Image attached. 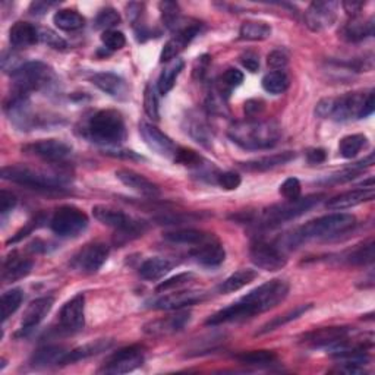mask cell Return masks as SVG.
I'll return each instance as SVG.
<instances>
[{"mask_svg": "<svg viewBox=\"0 0 375 375\" xmlns=\"http://www.w3.org/2000/svg\"><path fill=\"white\" fill-rule=\"evenodd\" d=\"M337 2H312L305 12V24L314 32L330 28L337 20Z\"/></svg>", "mask_w": 375, "mask_h": 375, "instance_id": "16", "label": "cell"}, {"mask_svg": "<svg viewBox=\"0 0 375 375\" xmlns=\"http://www.w3.org/2000/svg\"><path fill=\"white\" fill-rule=\"evenodd\" d=\"M42 223H43V217H35L34 220L28 222V223L25 224V227H23L21 230H18L16 234H15V236L11 238V239L8 241V245H9V243H16V242L23 241L24 238H27L28 235H31L35 229L40 227Z\"/></svg>", "mask_w": 375, "mask_h": 375, "instance_id": "56", "label": "cell"}, {"mask_svg": "<svg viewBox=\"0 0 375 375\" xmlns=\"http://www.w3.org/2000/svg\"><path fill=\"white\" fill-rule=\"evenodd\" d=\"M173 160L176 163L188 166V167H200L201 166L200 163L203 162V158L195 151L188 150V148H182V147H177V151H176V155Z\"/></svg>", "mask_w": 375, "mask_h": 375, "instance_id": "50", "label": "cell"}, {"mask_svg": "<svg viewBox=\"0 0 375 375\" xmlns=\"http://www.w3.org/2000/svg\"><path fill=\"white\" fill-rule=\"evenodd\" d=\"M192 258L205 267H217L223 264L226 258V251L220 241L211 235L205 242L193 246L192 249Z\"/></svg>", "mask_w": 375, "mask_h": 375, "instance_id": "22", "label": "cell"}, {"mask_svg": "<svg viewBox=\"0 0 375 375\" xmlns=\"http://www.w3.org/2000/svg\"><path fill=\"white\" fill-rule=\"evenodd\" d=\"M295 157L296 154L293 151H284V153H279L273 155H265L257 160H251V162L243 163L242 167L249 172H265V170L276 169L279 166L288 165Z\"/></svg>", "mask_w": 375, "mask_h": 375, "instance_id": "30", "label": "cell"}, {"mask_svg": "<svg viewBox=\"0 0 375 375\" xmlns=\"http://www.w3.org/2000/svg\"><path fill=\"white\" fill-rule=\"evenodd\" d=\"M261 84L267 93H270L273 96H279L288 90L291 81H289V77L286 75V72H283V70H272V72L264 75Z\"/></svg>", "mask_w": 375, "mask_h": 375, "instance_id": "42", "label": "cell"}, {"mask_svg": "<svg viewBox=\"0 0 375 375\" xmlns=\"http://www.w3.org/2000/svg\"><path fill=\"white\" fill-rule=\"evenodd\" d=\"M113 342L109 341V338H100V341L91 342V343H87L84 346H80L74 350H69L66 358H65V364L63 365H69V364H75L80 361H84L87 358H91V356H96L101 352L109 350L112 348Z\"/></svg>", "mask_w": 375, "mask_h": 375, "instance_id": "31", "label": "cell"}, {"mask_svg": "<svg viewBox=\"0 0 375 375\" xmlns=\"http://www.w3.org/2000/svg\"><path fill=\"white\" fill-rule=\"evenodd\" d=\"M53 23L62 31H78L84 28L85 18L74 9H61L53 16Z\"/></svg>", "mask_w": 375, "mask_h": 375, "instance_id": "37", "label": "cell"}, {"mask_svg": "<svg viewBox=\"0 0 375 375\" xmlns=\"http://www.w3.org/2000/svg\"><path fill=\"white\" fill-rule=\"evenodd\" d=\"M249 257L258 269L265 272H279L288 262V258L283 254L280 246L262 239L253 242L251 248H249Z\"/></svg>", "mask_w": 375, "mask_h": 375, "instance_id": "11", "label": "cell"}, {"mask_svg": "<svg viewBox=\"0 0 375 375\" xmlns=\"http://www.w3.org/2000/svg\"><path fill=\"white\" fill-rule=\"evenodd\" d=\"M311 308H312L311 303H307V305H299V307H296V308H293V310H291L288 312L277 315L273 319H270L269 323H265L255 333V336H262V334H267V333H272V331H274V330H277V329H280V327H283L286 324H289V323H292V321H295L299 317H302L303 314H307Z\"/></svg>", "mask_w": 375, "mask_h": 375, "instance_id": "34", "label": "cell"}, {"mask_svg": "<svg viewBox=\"0 0 375 375\" xmlns=\"http://www.w3.org/2000/svg\"><path fill=\"white\" fill-rule=\"evenodd\" d=\"M264 110V103L261 100H248L245 103V113L249 116V119H255L257 115H260Z\"/></svg>", "mask_w": 375, "mask_h": 375, "instance_id": "59", "label": "cell"}, {"mask_svg": "<svg viewBox=\"0 0 375 375\" xmlns=\"http://www.w3.org/2000/svg\"><path fill=\"white\" fill-rule=\"evenodd\" d=\"M242 82H243V74L241 72V70L235 69V68H229L226 72L220 77L217 91L223 97H227L229 93L231 90H235V88L239 87Z\"/></svg>", "mask_w": 375, "mask_h": 375, "instance_id": "47", "label": "cell"}, {"mask_svg": "<svg viewBox=\"0 0 375 375\" xmlns=\"http://www.w3.org/2000/svg\"><path fill=\"white\" fill-rule=\"evenodd\" d=\"M205 298L207 293L203 291H181L158 298L151 303V308L160 311H177L200 303L205 300Z\"/></svg>", "mask_w": 375, "mask_h": 375, "instance_id": "19", "label": "cell"}, {"mask_svg": "<svg viewBox=\"0 0 375 375\" xmlns=\"http://www.w3.org/2000/svg\"><path fill=\"white\" fill-rule=\"evenodd\" d=\"M211 235L204 234L201 230H195V229H182V230H176V231H169V234H165V239L177 243V245H191L196 246L203 242H205Z\"/></svg>", "mask_w": 375, "mask_h": 375, "instance_id": "36", "label": "cell"}, {"mask_svg": "<svg viewBox=\"0 0 375 375\" xmlns=\"http://www.w3.org/2000/svg\"><path fill=\"white\" fill-rule=\"evenodd\" d=\"M173 265L174 264L169 258L154 257L142 262V265L139 267V276L144 280L155 281L169 274L173 269Z\"/></svg>", "mask_w": 375, "mask_h": 375, "instance_id": "32", "label": "cell"}, {"mask_svg": "<svg viewBox=\"0 0 375 375\" xmlns=\"http://www.w3.org/2000/svg\"><path fill=\"white\" fill-rule=\"evenodd\" d=\"M374 34V20L369 18V20L364 21L360 20V18H352V21L348 23L343 28V39L352 43L356 42H362Z\"/></svg>", "mask_w": 375, "mask_h": 375, "instance_id": "33", "label": "cell"}, {"mask_svg": "<svg viewBox=\"0 0 375 375\" xmlns=\"http://www.w3.org/2000/svg\"><path fill=\"white\" fill-rule=\"evenodd\" d=\"M189 321H191V312L177 310L174 314L150 321L142 330H144V333L148 336L163 337L182 331L189 324Z\"/></svg>", "mask_w": 375, "mask_h": 375, "instance_id": "15", "label": "cell"}, {"mask_svg": "<svg viewBox=\"0 0 375 375\" xmlns=\"http://www.w3.org/2000/svg\"><path fill=\"white\" fill-rule=\"evenodd\" d=\"M186 132L198 142V144L208 147L210 146V131L207 123L204 122V119H201V116L198 115H189L186 119Z\"/></svg>", "mask_w": 375, "mask_h": 375, "instance_id": "41", "label": "cell"}, {"mask_svg": "<svg viewBox=\"0 0 375 375\" xmlns=\"http://www.w3.org/2000/svg\"><path fill=\"white\" fill-rule=\"evenodd\" d=\"M32 270V261L24 258L18 253H11L5 261L2 269V280L5 283H13L27 277Z\"/></svg>", "mask_w": 375, "mask_h": 375, "instance_id": "27", "label": "cell"}, {"mask_svg": "<svg viewBox=\"0 0 375 375\" xmlns=\"http://www.w3.org/2000/svg\"><path fill=\"white\" fill-rule=\"evenodd\" d=\"M374 241H368L362 245H358L356 248L350 249L349 253L345 254L343 261H346L350 265H367L371 264L375 258L374 254Z\"/></svg>", "mask_w": 375, "mask_h": 375, "instance_id": "43", "label": "cell"}, {"mask_svg": "<svg viewBox=\"0 0 375 375\" xmlns=\"http://www.w3.org/2000/svg\"><path fill=\"white\" fill-rule=\"evenodd\" d=\"M324 198L323 193H317V195H308V196H299L298 200H292L281 204L272 205L270 208H267L262 211L261 217H260V224L265 227H274L281 223L291 222L296 217L303 216V214L308 212L311 208L318 205L321 200Z\"/></svg>", "mask_w": 375, "mask_h": 375, "instance_id": "8", "label": "cell"}, {"mask_svg": "<svg viewBox=\"0 0 375 375\" xmlns=\"http://www.w3.org/2000/svg\"><path fill=\"white\" fill-rule=\"evenodd\" d=\"M101 42L106 46V49H109L112 51L115 50H120L125 44H127V39H125L123 32L120 31H115V30H109V31H104L101 34Z\"/></svg>", "mask_w": 375, "mask_h": 375, "instance_id": "51", "label": "cell"}, {"mask_svg": "<svg viewBox=\"0 0 375 375\" xmlns=\"http://www.w3.org/2000/svg\"><path fill=\"white\" fill-rule=\"evenodd\" d=\"M91 82L106 93L117 100H125L128 96V84L122 77L112 72H98L91 77Z\"/></svg>", "mask_w": 375, "mask_h": 375, "instance_id": "26", "label": "cell"}, {"mask_svg": "<svg viewBox=\"0 0 375 375\" xmlns=\"http://www.w3.org/2000/svg\"><path fill=\"white\" fill-rule=\"evenodd\" d=\"M16 205V196L9 191L0 192V214L5 217Z\"/></svg>", "mask_w": 375, "mask_h": 375, "instance_id": "57", "label": "cell"}, {"mask_svg": "<svg viewBox=\"0 0 375 375\" xmlns=\"http://www.w3.org/2000/svg\"><path fill=\"white\" fill-rule=\"evenodd\" d=\"M50 6H53V4H47V2H32L30 5V13L31 15H35V16L44 15L49 11Z\"/></svg>", "mask_w": 375, "mask_h": 375, "instance_id": "63", "label": "cell"}, {"mask_svg": "<svg viewBox=\"0 0 375 375\" xmlns=\"http://www.w3.org/2000/svg\"><path fill=\"white\" fill-rule=\"evenodd\" d=\"M40 42L46 43L47 46H50L51 49H56V50H65L68 47L66 42L59 37V35L51 31V30H40Z\"/></svg>", "mask_w": 375, "mask_h": 375, "instance_id": "54", "label": "cell"}, {"mask_svg": "<svg viewBox=\"0 0 375 375\" xmlns=\"http://www.w3.org/2000/svg\"><path fill=\"white\" fill-rule=\"evenodd\" d=\"M16 91L30 94L32 91H49L56 85L58 78L53 69L43 62H27L12 72Z\"/></svg>", "mask_w": 375, "mask_h": 375, "instance_id": "7", "label": "cell"}, {"mask_svg": "<svg viewBox=\"0 0 375 375\" xmlns=\"http://www.w3.org/2000/svg\"><path fill=\"white\" fill-rule=\"evenodd\" d=\"M300 182L296 177H289V179H286L281 185H280V193L284 200L292 201V200H298L300 196Z\"/></svg>", "mask_w": 375, "mask_h": 375, "instance_id": "52", "label": "cell"}, {"mask_svg": "<svg viewBox=\"0 0 375 375\" xmlns=\"http://www.w3.org/2000/svg\"><path fill=\"white\" fill-rule=\"evenodd\" d=\"M27 154L35 155L50 163H62L72 154V148L61 139H42L34 144L25 146L23 148Z\"/></svg>", "mask_w": 375, "mask_h": 375, "instance_id": "14", "label": "cell"}, {"mask_svg": "<svg viewBox=\"0 0 375 375\" xmlns=\"http://www.w3.org/2000/svg\"><path fill=\"white\" fill-rule=\"evenodd\" d=\"M120 23V15L116 9L113 8H104L98 12L97 18H96V28L97 30H104V31H109L113 27H116Z\"/></svg>", "mask_w": 375, "mask_h": 375, "instance_id": "48", "label": "cell"}, {"mask_svg": "<svg viewBox=\"0 0 375 375\" xmlns=\"http://www.w3.org/2000/svg\"><path fill=\"white\" fill-rule=\"evenodd\" d=\"M158 8H160V12H162V21H163L166 28L176 32V31L185 28L189 24V23L186 24L184 18L181 16V9H179V5L177 4L162 2L158 5Z\"/></svg>", "mask_w": 375, "mask_h": 375, "instance_id": "39", "label": "cell"}, {"mask_svg": "<svg viewBox=\"0 0 375 375\" xmlns=\"http://www.w3.org/2000/svg\"><path fill=\"white\" fill-rule=\"evenodd\" d=\"M184 68H185V62L182 59H174L169 62V65L163 69V72L158 77L157 88H158L160 94L165 96L172 90L176 84L177 77H179L184 70Z\"/></svg>", "mask_w": 375, "mask_h": 375, "instance_id": "35", "label": "cell"}, {"mask_svg": "<svg viewBox=\"0 0 375 375\" xmlns=\"http://www.w3.org/2000/svg\"><path fill=\"white\" fill-rule=\"evenodd\" d=\"M241 176L235 172H224L217 176V184L226 191H235L241 185Z\"/></svg>", "mask_w": 375, "mask_h": 375, "instance_id": "55", "label": "cell"}, {"mask_svg": "<svg viewBox=\"0 0 375 375\" xmlns=\"http://www.w3.org/2000/svg\"><path fill=\"white\" fill-rule=\"evenodd\" d=\"M11 44L16 49H25L40 42V30L30 23H16L9 30Z\"/></svg>", "mask_w": 375, "mask_h": 375, "instance_id": "28", "label": "cell"}, {"mask_svg": "<svg viewBox=\"0 0 375 375\" xmlns=\"http://www.w3.org/2000/svg\"><path fill=\"white\" fill-rule=\"evenodd\" d=\"M200 32V24L198 23H191L185 28L176 31L173 37L165 44L162 55H160V62L162 63H169L188 47V44L196 37V34Z\"/></svg>", "mask_w": 375, "mask_h": 375, "instance_id": "20", "label": "cell"}, {"mask_svg": "<svg viewBox=\"0 0 375 375\" xmlns=\"http://www.w3.org/2000/svg\"><path fill=\"white\" fill-rule=\"evenodd\" d=\"M144 362V352L139 346H128L115 352L100 369L103 374H128L139 368Z\"/></svg>", "mask_w": 375, "mask_h": 375, "instance_id": "13", "label": "cell"}, {"mask_svg": "<svg viewBox=\"0 0 375 375\" xmlns=\"http://www.w3.org/2000/svg\"><path fill=\"white\" fill-rule=\"evenodd\" d=\"M93 216L104 226H109L119 231V236H123L125 241H131L144 234L147 224L141 220H135L122 210L109 207V205H96L93 208Z\"/></svg>", "mask_w": 375, "mask_h": 375, "instance_id": "9", "label": "cell"}, {"mask_svg": "<svg viewBox=\"0 0 375 375\" xmlns=\"http://www.w3.org/2000/svg\"><path fill=\"white\" fill-rule=\"evenodd\" d=\"M267 63H269V66L276 70H281L286 65H288V56H286L283 51L276 50V51H272L269 58H267Z\"/></svg>", "mask_w": 375, "mask_h": 375, "instance_id": "58", "label": "cell"}, {"mask_svg": "<svg viewBox=\"0 0 375 375\" xmlns=\"http://www.w3.org/2000/svg\"><path fill=\"white\" fill-rule=\"evenodd\" d=\"M53 305H55V299H53L51 296H43V298L32 300L24 312V317L21 319V327L16 336H25L31 330L37 327L47 317Z\"/></svg>", "mask_w": 375, "mask_h": 375, "instance_id": "21", "label": "cell"}, {"mask_svg": "<svg viewBox=\"0 0 375 375\" xmlns=\"http://www.w3.org/2000/svg\"><path fill=\"white\" fill-rule=\"evenodd\" d=\"M116 177L125 186L131 188L139 195L150 196V198H155V196L160 195V189L155 184H153L146 176H142L134 170L120 169L116 172Z\"/></svg>", "mask_w": 375, "mask_h": 375, "instance_id": "25", "label": "cell"}, {"mask_svg": "<svg viewBox=\"0 0 375 375\" xmlns=\"http://www.w3.org/2000/svg\"><path fill=\"white\" fill-rule=\"evenodd\" d=\"M227 135L241 148L257 151L273 148L281 136V129L274 120L246 119L231 125Z\"/></svg>", "mask_w": 375, "mask_h": 375, "instance_id": "3", "label": "cell"}, {"mask_svg": "<svg viewBox=\"0 0 375 375\" xmlns=\"http://www.w3.org/2000/svg\"><path fill=\"white\" fill-rule=\"evenodd\" d=\"M241 62L249 70V72H257L258 68H260V59H258V56L255 55V53H251V51L245 53V55L241 59Z\"/></svg>", "mask_w": 375, "mask_h": 375, "instance_id": "60", "label": "cell"}, {"mask_svg": "<svg viewBox=\"0 0 375 375\" xmlns=\"http://www.w3.org/2000/svg\"><path fill=\"white\" fill-rule=\"evenodd\" d=\"M307 158L311 165H321L327 160V153L323 148H311L307 153Z\"/></svg>", "mask_w": 375, "mask_h": 375, "instance_id": "61", "label": "cell"}, {"mask_svg": "<svg viewBox=\"0 0 375 375\" xmlns=\"http://www.w3.org/2000/svg\"><path fill=\"white\" fill-rule=\"evenodd\" d=\"M69 350L62 346H44L34 352L31 364L35 368H49V367H59L65 364V358Z\"/></svg>", "mask_w": 375, "mask_h": 375, "instance_id": "29", "label": "cell"}, {"mask_svg": "<svg viewBox=\"0 0 375 375\" xmlns=\"http://www.w3.org/2000/svg\"><path fill=\"white\" fill-rule=\"evenodd\" d=\"M367 146V136L362 134H353L342 138L338 144V151L345 158H353L361 153V150Z\"/></svg>", "mask_w": 375, "mask_h": 375, "instance_id": "45", "label": "cell"}, {"mask_svg": "<svg viewBox=\"0 0 375 375\" xmlns=\"http://www.w3.org/2000/svg\"><path fill=\"white\" fill-rule=\"evenodd\" d=\"M345 12L352 16V18H358V15L361 13L362 8L365 6L364 2H355V0H352V2H343L342 4Z\"/></svg>", "mask_w": 375, "mask_h": 375, "instance_id": "62", "label": "cell"}, {"mask_svg": "<svg viewBox=\"0 0 375 375\" xmlns=\"http://www.w3.org/2000/svg\"><path fill=\"white\" fill-rule=\"evenodd\" d=\"M139 134L142 139L146 141V144L155 151L158 155H163L167 158H174L177 147L174 146V142L165 134L155 128L154 125L142 120L139 123Z\"/></svg>", "mask_w": 375, "mask_h": 375, "instance_id": "18", "label": "cell"}, {"mask_svg": "<svg viewBox=\"0 0 375 375\" xmlns=\"http://www.w3.org/2000/svg\"><path fill=\"white\" fill-rule=\"evenodd\" d=\"M23 299H24V293L21 289H12V291H8L2 295V299H0V312H2V321L5 323V321L16 312V310L21 307L23 303Z\"/></svg>", "mask_w": 375, "mask_h": 375, "instance_id": "46", "label": "cell"}, {"mask_svg": "<svg viewBox=\"0 0 375 375\" xmlns=\"http://www.w3.org/2000/svg\"><path fill=\"white\" fill-rule=\"evenodd\" d=\"M375 196L374 186H364L361 189H353L343 192L337 196H333L331 200L327 201V208L330 210H346L352 208L360 204L372 201Z\"/></svg>", "mask_w": 375, "mask_h": 375, "instance_id": "24", "label": "cell"}, {"mask_svg": "<svg viewBox=\"0 0 375 375\" xmlns=\"http://www.w3.org/2000/svg\"><path fill=\"white\" fill-rule=\"evenodd\" d=\"M109 258V246L101 242L85 245L72 260V267L82 274L97 273Z\"/></svg>", "mask_w": 375, "mask_h": 375, "instance_id": "12", "label": "cell"}, {"mask_svg": "<svg viewBox=\"0 0 375 375\" xmlns=\"http://www.w3.org/2000/svg\"><path fill=\"white\" fill-rule=\"evenodd\" d=\"M257 272L255 270H239L236 273H234L231 276H229L222 284L219 291L222 293H234L241 291L245 286H248L249 283H253L257 279Z\"/></svg>", "mask_w": 375, "mask_h": 375, "instance_id": "38", "label": "cell"}, {"mask_svg": "<svg viewBox=\"0 0 375 375\" xmlns=\"http://www.w3.org/2000/svg\"><path fill=\"white\" fill-rule=\"evenodd\" d=\"M59 326L66 333L81 331L85 326V296L75 295L68 300L59 314Z\"/></svg>", "mask_w": 375, "mask_h": 375, "instance_id": "17", "label": "cell"}, {"mask_svg": "<svg viewBox=\"0 0 375 375\" xmlns=\"http://www.w3.org/2000/svg\"><path fill=\"white\" fill-rule=\"evenodd\" d=\"M144 110L151 117L153 120L160 119V112H158V97H157V90L153 84H148L144 93Z\"/></svg>", "mask_w": 375, "mask_h": 375, "instance_id": "49", "label": "cell"}, {"mask_svg": "<svg viewBox=\"0 0 375 375\" xmlns=\"http://www.w3.org/2000/svg\"><path fill=\"white\" fill-rule=\"evenodd\" d=\"M356 224V219L352 214L345 212H334L329 216H323L315 219L307 224H303L298 230H295L292 235L284 239V243L293 248L299 246L303 242L317 241V239H330L346 234Z\"/></svg>", "mask_w": 375, "mask_h": 375, "instance_id": "4", "label": "cell"}, {"mask_svg": "<svg viewBox=\"0 0 375 375\" xmlns=\"http://www.w3.org/2000/svg\"><path fill=\"white\" fill-rule=\"evenodd\" d=\"M192 279H193L192 273H181V274H177L174 277H170V279L160 283L157 286L155 291L157 292H167V291H172V289H176V288H181V286L189 283Z\"/></svg>", "mask_w": 375, "mask_h": 375, "instance_id": "53", "label": "cell"}, {"mask_svg": "<svg viewBox=\"0 0 375 375\" xmlns=\"http://www.w3.org/2000/svg\"><path fill=\"white\" fill-rule=\"evenodd\" d=\"M236 360L243 365L269 367L277 361V356L272 350H253L236 355Z\"/></svg>", "mask_w": 375, "mask_h": 375, "instance_id": "44", "label": "cell"}, {"mask_svg": "<svg viewBox=\"0 0 375 375\" xmlns=\"http://www.w3.org/2000/svg\"><path fill=\"white\" fill-rule=\"evenodd\" d=\"M82 134L96 144L115 147L120 146L127 138V127H125V120L117 110L106 109L98 110L88 119Z\"/></svg>", "mask_w": 375, "mask_h": 375, "instance_id": "5", "label": "cell"}, {"mask_svg": "<svg viewBox=\"0 0 375 375\" xmlns=\"http://www.w3.org/2000/svg\"><path fill=\"white\" fill-rule=\"evenodd\" d=\"M374 91L349 93L341 97H329L319 100L315 115L321 119H333L346 122L352 119H364L374 113Z\"/></svg>", "mask_w": 375, "mask_h": 375, "instance_id": "2", "label": "cell"}, {"mask_svg": "<svg viewBox=\"0 0 375 375\" xmlns=\"http://www.w3.org/2000/svg\"><path fill=\"white\" fill-rule=\"evenodd\" d=\"M239 35L242 40L249 42L267 40L272 35V27L262 21H245L241 25Z\"/></svg>", "mask_w": 375, "mask_h": 375, "instance_id": "40", "label": "cell"}, {"mask_svg": "<svg viewBox=\"0 0 375 375\" xmlns=\"http://www.w3.org/2000/svg\"><path fill=\"white\" fill-rule=\"evenodd\" d=\"M88 226L87 214L75 205H62L53 214L50 227L61 238H77Z\"/></svg>", "mask_w": 375, "mask_h": 375, "instance_id": "10", "label": "cell"}, {"mask_svg": "<svg viewBox=\"0 0 375 375\" xmlns=\"http://www.w3.org/2000/svg\"><path fill=\"white\" fill-rule=\"evenodd\" d=\"M2 179L40 191H62L69 184L68 174L44 172L27 166H6L2 169Z\"/></svg>", "mask_w": 375, "mask_h": 375, "instance_id": "6", "label": "cell"}, {"mask_svg": "<svg viewBox=\"0 0 375 375\" xmlns=\"http://www.w3.org/2000/svg\"><path fill=\"white\" fill-rule=\"evenodd\" d=\"M289 295V283L274 279L265 281L258 286L257 289L251 291L242 296L236 303H231L230 307L211 315L205 324L207 326H220L226 323H236V321L248 319L257 314L270 311L276 308Z\"/></svg>", "mask_w": 375, "mask_h": 375, "instance_id": "1", "label": "cell"}, {"mask_svg": "<svg viewBox=\"0 0 375 375\" xmlns=\"http://www.w3.org/2000/svg\"><path fill=\"white\" fill-rule=\"evenodd\" d=\"M353 333L350 327H324V329H318L312 330L307 334H303L302 342L311 345V346H333L338 342L345 341Z\"/></svg>", "mask_w": 375, "mask_h": 375, "instance_id": "23", "label": "cell"}]
</instances>
